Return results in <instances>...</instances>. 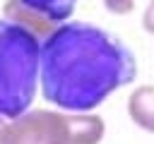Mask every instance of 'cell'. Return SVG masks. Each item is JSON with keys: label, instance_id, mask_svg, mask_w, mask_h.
<instances>
[{"label": "cell", "instance_id": "3957f363", "mask_svg": "<svg viewBox=\"0 0 154 144\" xmlns=\"http://www.w3.org/2000/svg\"><path fill=\"white\" fill-rule=\"evenodd\" d=\"M0 144H72L70 115L48 108L24 110L0 127Z\"/></svg>", "mask_w": 154, "mask_h": 144}, {"label": "cell", "instance_id": "277c9868", "mask_svg": "<svg viewBox=\"0 0 154 144\" xmlns=\"http://www.w3.org/2000/svg\"><path fill=\"white\" fill-rule=\"evenodd\" d=\"M2 17L10 19V22H14V24H19V26H24L26 31H31L38 41L48 38L58 29V22L55 19H51L48 14H43L36 7L26 5L24 0H7L2 5Z\"/></svg>", "mask_w": 154, "mask_h": 144}, {"label": "cell", "instance_id": "6da1fadb", "mask_svg": "<svg viewBox=\"0 0 154 144\" xmlns=\"http://www.w3.org/2000/svg\"><path fill=\"white\" fill-rule=\"evenodd\" d=\"M135 74V53L96 24L63 22L41 41V94L63 110H94L116 89L130 84Z\"/></svg>", "mask_w": 154, "mask_h": 144}, {"label": "cell", "instance_id": "5b68a950", "mask_svg": "<svg viewBox=\"0 0 154 144\" xmlns=\"http://www.w3.org/2000/svg\"><path fill=\"white\" fill-rule=\"evenodd\" d=\"M128 115L135 125L154 132V86L142 84L128 96Z\"/></svg>", "mask_w": 154, "mask_h": 144}, {"label": "cell", "instance_id": "8992f818", "mask_svg": "<svg viewBox=\"0 0 154 144\" xmlns=\"http://www.w3.org/2000/svg\"><path fill=\"white\" fill-rule=\"evenodd\" d=\"M24 2L36 7V10H41L43 14H48L58 24H63L75 12V5H77V0H24Z\"/></svg>", "mask_w": 154, "mask_h": 144}, {"label": "cell", "instance_id": "9c48e42d", "mask_svg": "<svg viewBox=\"0 0 154 144\" xmlns=\"http://www.w3.org/2000/svg\"><path fill=\"white\" fill-rule=\"evenodd\" d=\"M2 125H5V120H2V115H0V127H2Z\"/></svg>", "mask_w": 154, "mask_h": 144}, {"label": "cell", "instance_id": "ba28073f", "mask_svg": "<svg viewBox=\"0 0 154 144\" xmlns=\"http://www.w3.org/2000/svg\"><path fill=\"white\" fill-rule=\"evenodd\" d=\"M142 26H144L149 34H154V0L144 7V14H142Z\"/></svg>", "mask_w": 154, "mask_h": 144}, {"label": "cell", "instance_id": "52a82bcc", "mask_svg": "<svg viewBox=\"0 0 154 144\" xmlns=\"http://www.w3.org/2000/svg\"><path fill=\"white\" fill-rule=\"evenodd\" d=\"M103 5L113 14H128V12H132L135 0H103Z\"/></svg>", "mask_w": 154, "mask_h": 144}, {"label": "cell", "instance_id": "7a4b0ae2", "mask_svg": "<svg viewBox=\"0 0 154 144\" xmlns=\"http://www.w3.org/2000/svg\"><path fill=\"white\" fill-rule=\"evenodd\" d=\"M41 41L24 26L0 19V115L17 118L29 110L38 84Z\"/></svg>", "mask_w": 154, "mask_h": 144}]
</instances>
